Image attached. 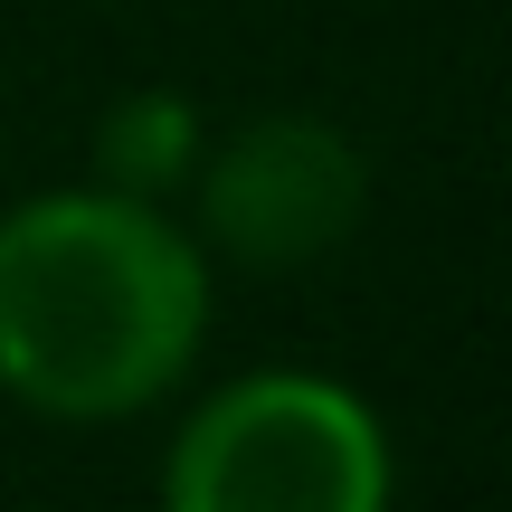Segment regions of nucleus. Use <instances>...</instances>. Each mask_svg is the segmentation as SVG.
Segmentation results:
<instances>
[{
  "mask_svg": "<svg viewBox=\"0 0 512 512\" xmlns=\"http://www.w3.org/2000/svg\"><path fill=\"white\" fill-rule=\"evenodd\" d=\"M209 332V266L133 190H48L0 219V389L57 427L171 399Z\"/></svg>",
  "mask_w": 512,
  "mask_h": 512,
  "instance_id": "nucleus-1",
  "label": "nucleus"
},
{
  "mask_svg": "<svg viewBox=\"0 0 512 512\" xmlns=\"http://www.w3.org/2000/svg\"><path fill=\"white\" fill-rule=\"evenodd\" d=\"M162 512H389V437L361 389L256 370L171 437Z\"/></svg>",
  "mask_w": 512,
  "mask_h": 512,
  "instance_id": "nucleus-2",
  "label": "nucleus"
},
{
  "mask_svg": "<svg viewBox=\"0 0 512 512\" xmlns=\"http://www.w3.org/2000/svg\"><path fill=\"white\" fill-rule=\"evenodd\" d=\"M370 209V162L323 114H256L219 152H200V228L256 275H294L332 256Z\"/></svg>",
  "mask_w": 512,
  "mask_h": 512,
  "instance_id": "nucleus-3",
  "label": "nucleus"
},
{
  "mask_svg": "<svg viewBox=\"0 0 512 512\" xmlns=\"http://www.w3.org/2000/svg\"><path fill=\"white\" fill-rule=\"evenodd\" d=\"M95 171L105 190H133V200H162L171 181L200 171V105L190 95H124V105L95 124Z\"/></svg>",
  "mask_w": 512,
  "mask_h": 512,
  "instance_id": "nucleus-4",
  "label": "nucleus"
}]
</instances>
